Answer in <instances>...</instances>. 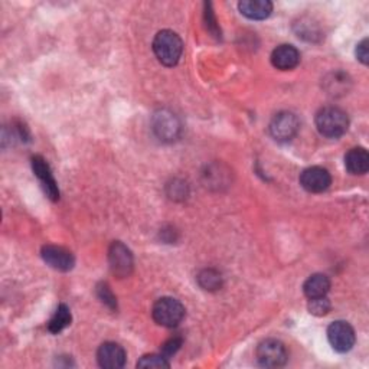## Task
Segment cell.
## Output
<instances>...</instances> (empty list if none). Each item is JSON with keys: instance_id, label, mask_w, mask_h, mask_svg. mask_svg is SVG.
Returning <instances> with one entry per match:
<instances>
[{"instance_id": "6", "label": "cell", "mask_w": 369, "mask_h": 369, "mask_svg": "<svg viewBox=\"0 0 369 369\" xmlns=\"http://www.w3.org/2000/svg\"><path fill=\"white\" fill-rule=\"evenodd\" d=\"M300 127L296 114L290 111H281L276 114L270 123V134L277 141H290L295 139Z\"/></svg>"}, {"instance_id": "22", "label": "cell", "mask_w": 369, "mask_h": 369, "mask_svg": "<svg viewBox=\"0 0 369 369\" xmlns=\"http://www.w3.org/2000/svg\"><path fill=\"white\" fill-rule=\"evenodd\" d=\"M97 295H98L100 300L102 303H104L106 306H109L110 309H113V311L117 309V300H116L113 292L110 290V287L106 283L98 284V287H97Z\"/></svg>"}, {"instance_id": "8", "label": "cell", "mask_w": 369, "mask_h": 369, "mask_svg": "<svg viewBox=\"0 0 369 369\" xmlns=\"http://www.w3.org/2000/svg\"><path fill=\"white\" fill-rule=\"evenodd\" d=\"M32 169H33L35 176L40 182V187H42L45 195L51 201H58L59 199V189H58L56 180L52 175V171L47 163V160L42 156H38V155L33 156L32 157Z\"/></svg>"}, {"instance_id": "25", "label": "cell", "mask_w": 369, "mask_h": 369, "mask_svg": "<svg viewBox=\"0 0 369 369\" xmlns=\"http://www.w3.org/2000/svg\"><path fill=\"white\" fill-rule=\"evenodd\" d=\"M207 6V10H205V17H207V22H208V29L212 31L215 33V36H218V25H217V20H215V16L212 13L211 9H208V3L205 5Z\"/></svg>"}, {"instance_id": "12", "label": "cell", "mask_w": 369, "mask_h": 369, "mask_svg": "<svg viewBox=\"0 0 369 369\" xmlns=\"http://www.w3.org/2000/svg\"><path fill=\"white\" fill-rule=\"evenodd\" d=\"M153 130L160 140L172 141L179 136L180 125L175 114L166 110H160L153 117Z\"/></svg>"}, {"instance_id": "1", "label": "cell", "mask_w": 369, "mask_h": 369, "mask_svg": "<svg viewBox=\"0 0 369 369\" xmlns=\"http://www.w3.org/2000/svg\"><path fill=\"white\" fill-rule=\"evenodd\" d=\"M153 52L160 64L165 67H175L183 52L180 36L169 29L157 32L153 39Z\"/></svg>"}, {"instance_id": "23", "label": "cell", "mask_w": 369, "mask_h": 369, "mask_svg": "<svg viewBox=\"0 0 369 369\" xmlns=\"http://www.w3.org/2000/svg\"><path fill=\"white\" fill-rule=\"evenodd\" d=\"M180 346H182V339L180 338L169 339L162 347V355L166 356L169 359V356L175 355L180 350Z\"/></svg>"}, {"instance_id": "17", "label": "cell", "mask_w": 369, "mask_h": 369, "mask_svg": "<svg viewBox=\"0 0 369 369\" xmlns=\"http://www.w3.org/2000/svg\"><path fill=\"white\" fill-rule=\"evenodd\" d=\"M71 320H72V316H71V311L68 309V306L59 304L56 307L54 316L48 322V331L54 335H58L64 329H67V327L71 324Z\"/></svg>"}, {"instance_id": "15", "label": "cell", "mask_w": 369, "mask_h": 369, "mask_svg": "<svg viewBox=\"0 0 369 369\" xmlns=\"http://www.w3.org/2000/svg\"><path fill=\"white\" fill-rule=\"evenodd\" d=\"M345 168L352 175H365L369 169V155L363 148H354L345 156Z\"/></svg>"}, {"instance_id": "5", "label": "cell", "mask_w": 369, "mask_h": 369, "mask_svg": "<svg viewBox=\"0 0 369 369\" xmlns=\"http://www.w3.org/2000/svg\"><path fill=\"white\" fill-rule=\"evenodd\" d=\"M327 340H329L331 346L339 354L350 352L356 340L354 327L343 320L333 322L329 327H327Z\"/></svg>"}, {"instance_id": "18", "label": "cell", "mask_w": 369, "mask_h": 369, "mask_svg": "<svg viewBox=\"0 0 369 369\" xmlns=\"http://www.w3.org/2000/svg\"><path fill=\"white\" fill-rule=\"evenodd\" d=\"M351 86V78L347 77L345 72H332L329 77L324 79V88L327 94L331 95H339V93L345 94L347 90H350Z\"/></svg>"}, {"instance_id": "7", "label": "cell", "mask_w": 369, "mask_h": 369, "mask_svg": "<svg viewBox=\"0 0 369 369\" xmlns=\"http://www.w3.org/2000/svg\"><path fill=\"white\" fill-rule=\"evenodd\" d=\"M109 262L110 269L117 277H127L133 272V254L121 242H113L109 251Z\"/></svg>"}, {"instance_id": "24", "label": "cell", "mask_w": 369, "mask_h": 369, "mask_svg": "<svg viewBox=\"0 0 369 369\" xmlns=\"http://www.w3.org/2000/svg\"><path fill=\"white\" fill-rule=\"evenodd\" d=\"M356 58L361 61L363 65H368L369 63V51H368V39H362L361 42L356 45Z\"/></svg>"}, {"instance_id": "4", "label": "cell", "mask_w": 369, "mask_h": 369, "mask_svg": "<svg viewBox=\"0 0 369 369\" xmlns=\"http://www.w3.org/2000/svg\"><path fill=\"white\" fill-rule=\"evenodd\" d=\"M257 361L264 368H280L285 365L289 354L283 342L277 339H265L257 347Z\"/></svg>"}, {"instance_id": "14", "label": "cell", "mask_w": 369, "mask_h": 369, "mask_svg": "<svg viewBox=\"0 0 369 369\" xmlns=\"http://www.w3.org/2000/svg\"><path fill=\"white\" fill-rule=\"evenodd\" d=\"M241 15L251 20H264L273 12V3L269 0H242L238 3Z\"/></svg>"}, {"instance_id": "11", "label": "cell", "mask_w": 369, "mask_h": 369, "mask_svg": "<svg viewBox=\"0 0 369 369\" xmlns=\"http://www.w3.org/2000/svg\"><path fill=\"white\" fill-rule=\"evenodd\" d=\"M40 253H42L44 261L54 270L70 272L74 269L75 258L67 249L56 247V245H45Z\"/></svg>"}, {"instance_id": "9", "label": "cell", "mask_w": 369, "mask_h": 369, "mask_svg": "<svg viewBox=\"0 0 369 369\" xmlns=\"http://www.w3.org/2000/svg\"><path fill=\"white\" fill-rule=\"evenodd\" d=\"M331 183L332 176L329 171L320 166H312L300 175V184L311 194L324 192L326 189H329Z\"/></svg>"}, {"instance_id": "19", "label": "cell", "mask_w": 369, "mask_h": 369, "mask_svg": "<svg viewBox=\"0 0 369 369\" xmlns=\"http://www.w3.org/2000/svg\"><path fill=\"white\" fill-rule=\"evenodd\" d=\"M198 281L203 290H210V292L218 290L222 285V277L215 270H203L198 276Z\"/></svg>"}, {"instance_id": "21", "label": "cell", "mask_w": 369, "mask_h": 369, "mask_svg": "<svg viewBox=\"0 0 369 369\" xmlns=\"http://www.w3.org/2000/svg\"><path fill=\"white\" fill-rule=\"evenodd\" d=\"M307 309L315 316H324L331 311V301L327 297H319V299H311Z\"/></svg>"}, {"instance_id": "16", "label": "cell", "mask_w": 369, "mask_h": 369, "mask_svg": "<svg viewBox=\"0 0 369 369\" xmlns=\"http://www.w3.org/2000/svg\"><path fill=\"white\" fill-rule=\"evenodd\" d=\"M331 290V280L324 274H313L306 280L303 285V292L307 299L326 297Z\"/></svg>"}, {"instance_id": "2", "label": "cell", "mask_w": 369, "mask_h": 369, "mask_svg": "<svg viewBox=\"0 0 369 369\" xmlns=\"http://www.w3.org/2000/svg\"><path fill=\"white\" fill-rule=\"evenodd\" d=\"M316 127L327 139H339L350 129V118L338 107H323L316 114Z\"/></svg>"}, {"instance_id": "3", "label": "cell", "mask_w": 369, "mask_h": 369, "mask_svg": "<svg viewBox=\"0 0 369 369\" xmlns=\"http://www.w3.org/2000/svg\"><path fill=\"white\" fill-rule=\"evenodd\" d=\"M153 319L163 327H176L184 317L183 304L173 297H162L153 304Z\"/></svg>"}, {"instance_id": "13", "label": "cell", "mask_w": 369, "mask_h": 369, "mask_svg": "<svg viewBox=\"0 0 369 369\" xmlns=\"http://www.w3.org/2000/svg\"><path fill=\"white\" fill-rule=\"evenodd\" d=\"M300 63V52L293 45H280L272 54V64L281 71H290Z\"/></svg>"}, {"instance_id": "10", "label": "cell", "mask_w": 369, "mask_h": 369, "mask_svg": "<svg viewBox=\"0 0 369 369\" xmlns=\"http://www.w3.org/2000/svg\"><path fill=\"white\" fill-rule=\"evenodd\" d=\"M98 365L104 369H118L126 363L125 347L116 342H106L98 347L97 352Z\"/></svg>"}, {"instance_id": "20", "label": "cell", "mask_w": 369, "mask_h": 369, "mask_svg": "<svg viewBox=\"0 0 369 369\" xmlns=\"http://www.w3.org/2000/svg\"><path fill=\"white\" fill-rule=\"evenodd\" d=\"M171 363L168 361L166 356L163 355H156V354H152V355H145L143 358H140V361L137 362V368H169Z\"/></svg>"}]
</instances>
